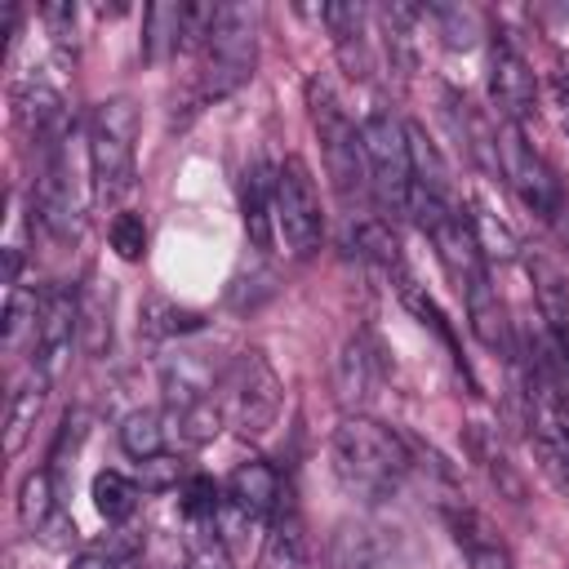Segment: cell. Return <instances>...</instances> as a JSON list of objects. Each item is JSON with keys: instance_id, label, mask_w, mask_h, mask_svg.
<instances>
[{"instance_id": "cell-12", "label": "cell", "mask_w": 569, "mask_h": 569, "mask_svg": "<svg viewBox=\"0 0 569 569\" xmlns=\"http://www.w3.org/2000/svg\"><path fill=\"white\" fill-rule=\"evenodd\" d=\"M489 98L498 107V120L525 124L538 111V80L529 62L511 49V40H493L489 49Z\"/></svg>"}, {"instance_id": "cell-9", "label": "cell", "mask_w": 569, "mask_h": 569, "mask_svg": "<svg viewBox=\"0 0 569 569\" xmlns=\"http://www.w3.org/2000/svg\"><path fill=\"white\" fill-rule=\"evenodd\" d=\"M31 213L53 240H71L80 227L76 200H71V178H67V156L58 147H36V182H31Z\"/></svg>"}, {"instance_id": "cell-14", "label": "cell", "mask_w": 569, "mask_h": 569, "mask_svg": "<svg viewBox=\"0 0 569 569\" xmlns=\"http://www.w3.org/2000/svg\"><path fill=\"white\" fill-rule=\"evenodd\" d=\"M262 569H311V542H307V520L298 507V493L284 485L271 520H267V542H262Z\"/></svg>"}, {"instance_id": "cell-17", "label": "cell", "mask_w": 569, "mask_h": 569, "mask_svg": "<svg viewBox=\"0 0 569 569\" xmlns=\"http://www.w3.org/2000/svg\"><path fill=\"white\" fill-rule=\"evenodd\" d=\"M240 218L253 249L276 244V169H267L262 160H253L240 173Z\"/></svg>"}, {"instance_id": "cell-1", "label": "cell", "mask_w": 569, "mask_h": 569, "mask_svg": "<svg viewBox=\"0 0 569 569\" xmlns=\"http://www.w3.org/2000/svg\"><path fill=\"white\" fill-rule=\"evenodd\" d=\"M329 458H333V476L338 485L360 498V502H382L391 498L413 458L405 449V440L382 427L378 418H365V413H347L338 427H333V440H329Z\"/></svg>"}, {"instance_id": "cell-13", "label": "cell", "mask_w": 569, "mask_h": 569, "mask_svg": "<svg viewBox=\"0 0 569 569\" xmlns=\"http://www.w3.org/2000/svg\"><path fill=\"white\" fill-rule=\"evenodd\" d=\"M284 493V480L267 462H240L222 485V516L236 525H267L276 502Z\"/></svg>"}, {"instance_id": "cell-15", "label": "cell", "mask_w": 569, "mask_h": 569, "mask_svg": "<svg viewBox=\"0 0 569 569\" xmlns=\"http://www.w3.org/2000/svg\"><path fill=\"white\" fill-rule=\"evenodd\" d=\"M333 378H338V396H342V405H369L373 396H378V387H382V378H387V365H382V347L369 338V333H351L347 342H342V351H338V369H333Z\"/></svg>"}, {"instance_id": "cell-35", "label": "cell", "mask_w": 569, "mask_h": 569, "mask_svg": "<svg viewBox=\"0 0 569 569\" xmlns=\"http://www.w3.org/2000/svg\"><path fill=\"white\" fill-rule=\"evenodd\" d=\"M556 98H560V120H565V129H569V80H565V76H556Z\"/></svg>"}, {"instance_id": "cell-20", "label": "cell", "mask_w": 569, "mask_h": 569, "mask_svg": "<svg viewBox=\"0 0 569 569\" xmlns=\"http://www.w3.org/2000/svg\"><path fill=\"white\" fill-rule=\"evenodd\" d=\"M316 18L333 31L338 62L347 76H369V44H365V9L360 4H320Z\"/></svg>"}, {"instance_id": "cell-29", "label": "cell", "mask_w": 569, "mask_h": 569, "mask_svg": "<svg viewBox=\"0 0 569 569\" xmlns=\"http://www.w3.org/2000/svg\"><path fill=\"white\" fill-rule=\"evenodd\" d=\"M80 333H84V347H89L93 356L111 342V298H102V293H80Z\"/></svg>"}, {"instance_id": "cell-37", "label": "cell", "mask_w": 569, "mask_h": 569, "mask_svg": "<svg viewBox=\"0 0 569 569\" xmlns=\"http://www.w3.org/2000/svg\"><path fill=\"white\" fill-rule=\"evenodd\" d=\"M560 240H565V249H569V218H560Z\"/></svg>"}, {"instance_id": "cell-18", "label": "cell", "mask_w": 569, "mask_h": 569, "mask_svg": "<svg viewBox=\"0 0 569 569\" xmlns=\"http://www.w3.org/2000/svg\"><path fill=\"white\" fill-rule=\"evenodd\" d=\"M18 520H22L36 538H44V542H58V533L71 529V520L62 516V498H58V489H53V471H31V476L22 480V489H18ZM71 533H76V529H71Z\"/></svg>"}, {"instance_id": "cell-30", "label": "cell", "mask_w": 569, "mask_h": 569, "mask_svg": "<svg viewBox=\"0 0 569 569\" xmlns=\"http://www.w3.org/2000/svg\"><path fill=\"white\" fill-rule=\"evenodd\" d=\"M111 249L124 258V262H138L142 258V249H147V222H142V213H116L111 218Z\"/></svg>"}, {"instance_id": "cell-24", "label": "cell", "mask_w": 569, "mask_h": 569, "mask_svg": "<svg viewBox=\"0 0 569 569\" xmlns=\"http://www.w3.org/2000/svg\"><path fill=\"white\" fill-rule=\"evenodd\" d=\"M164 436H169V427H164V418H160L156 409H133V413H124V422H120V449H124L129 458H138V462L164 453Z\"/></svg>"}, {"instance_id": "cell-36", "label": "cell", "mask_w": 569, "mask_h": 569, "mask_svg": "<svg viewBox=\"0 0 569 569\" xmlns=\"http://www.w3.org/2000/svg\"><path fill=\"white\" fill-rule=\"evenodd\" d=\"M551 338H556V351H560V360L569 365V329H556Z\"/></svg>"}, {"instance_id": "cell-32", "label": "cell", "mask_w": 569, "mask_h": 569, "mask_svg": "<svg viewBox=\"0 0 569 569\" xmlns=\"http://www.w3.org/2000/svg\"><path fill=\"white\" fill-rule=\"evenodd\" d=\"M71 569H133V547H120V542H111V547H84L71 560Z\"/></svg>"}, {"instance_id": "cell-10", "label": "cell", "mask_w": 569, "mask_h": 569, "mask_svg": "<svg viewBox=\"0 0 569 569\" xmlns=\"http://www.w3.org/2000/svg\"><path fill=\"white\" fill-rule=\"evenodd\" d=\"M427 240L436 244V258H440L445 276L458 284V293L476 289L480 280H489V267H485L489 258H485V244H480V236H476L471 213H462V209L440 213V218L427 227Z\"/></svg>"}, {"instance_id": "cell-23", "label": "cell", "mask_w": 569, "mask_h": 569, "mask_svg": "<svg viewBox=\"0 0 569 569\" xmlns=\"http://www.w3.org/2000/svg\"><path fill=\"white\" fill-rule=\"evenodd\" d=\"M187 9L191 4H151L142 13V53L151 62H164L187 44Z\"/></svg>"}, {"instance_id": "cell-28", "label": "cell", "mask_w": 569, "mask_h": 569, "mask_svg": "<svg viewBox=\"0 0 569 569\" xmlns=\"http://www.w3.org/2000/svg\"><path fill=\"white\" fill-rule=\"evenodd\" d=\"M36 316H40V298L27 293L22 284L9 289V298H4V347H9V351H18L22 342L31 347V338H36Z\"/></svg>"}, {"instance_id": "cell-31", "label": "cell", "mask_w": 569, "mask_h": 569, "mask_svg": "<svg viewBox=\"0 0 569 569\" xmlns=\"http://www.w3.org/2000/svg\"><path fill=\"white\" fill-rule=\"evenodd\" d=\"M138 480H142V489H173V485H182V462L173 453H156V458L138 462Z\"/></svg>"}, {"instance_id": "cell-34", "label": "cell", "mask_w": 569, "mask_h": 569, "mask_svg": "<svg viewBox=\"0 0 569 569\" xmlns=\"http://www.w3.org/2000/svg\"><path fill=\"white\" fill-rule=\"evenodd\" d=\"M551 413H556V422H560V431H565V440H569V391H556V396H551Z\"/></svg>"}, {"instance_id": "cell-3", "label": "cell", "mask_w": 569, "mask_h": 569, "mask_svg": "<svg viewBox=\"0 0 569 569\" xmlns=\"http://www.w3.org/2000/svg\"><path fill=\"white\" fill-rule=\"evenodd\" d=\"M258 67V9L249 4H218L213 27L200 44V93L231 98L253 80Z\"/></svg>"}, {"instance_id": "cell-2", "label": "cell", "mask_w": 569, "mask_h": 569, "mask_svg": "<svg viewBox=\"0 0 569 569\" xmlns=\"http://www.w3.org/2000/svg\"><path fill=\"white\" fill-rule=\"evenodd\" d=\"M89 173L93 200L120 204L138 182V111L129 98H107L89 111Z\"/></svg>"}, {"instance_id": "cell-5", "label": "cell", "mask_w": 569, "mask_h": 569, "mask_svg": "<svg viewBox=\"0 0 569 569\" xmlns=\"http://www.w3.org/2000/svg\"><path fill=\"white\" fill-rule=\"evenodd\" d=\"M360 147L369 169V191L387 213H409L413 196V160H409V124H400L391 111H369L360 120Z\"/></svg>"}, {"instance_id": "cell-21", "label": "cell", "mask_w": 569, "mask_h": 569, "mask_svg": "<svg viewBox=\"0 0 569 569\" xmlns=\"http://www.w3.org/2000/svg\"><path fill=\"white\" fill-rule=\"evenodd\" d=\"M49 373H40V369H27V378L9 391V413H4V449L9 453H18L22 445H27V436H31V427H36V418H40V409H44V396H49Z\"/></svg>"}, {"instance_id": "cell-8", "label": "cell", "mask_w": 569, "mask_h": 569, "mask_svg": "<svg viewBox=\"0 0 569 569\" xmlns=\"http://www.w3.org/2000/svg\"><path fill=\"white\" fill-rule=\"evenodd\" d=\"M325 218H320V196L298 156H289L276 169V240H284L289 258H311L320 249Z\"/></svg>"}, {"instance_id": "cell-16", "label": "cell", "mask_w": 569, "mask_h": 569, "mask_svg": "<svg viewBox=\"0 0 569 569\" xmlns=\"http://www.w3.org/2000/svg\"><path fill=\"white\" fill-rule=\"evenodd\" d=\"M445 520H449V529H453V538H458V547H462V556H467V569H511V551H507V542L489 529V520L480 516V511H471L462 498L458 502H445Z\"/></svg>"}, {"instance_id": "cell-4", "label": "cell", "mask_w": 569, "mask_h": 569, "mask_svg": "<svg viewBox=\"0 0 569 569\" xmlns=\"http://www.w3.org/2000/svg\"><path fill=\"white\" fill-rule=\"evenodd\" d=\"M307 116H311V129L320 138V156H325V169L333 178V191L342 196L347 209L360 204L369 196V169H365L360 124L342 111V102L320 80H307Z\"/></svg>"}, {"instance_id": "cell-6", "label": "cell", "mask_w": 569, "mask_h": 569, "mask_svg": "<svg viewBox=\"0 0 569 569\" xmlns=\"http://www.w3.org/2000/svg\"><path fill=\"white\" fill-rule=\"evenodd\" d=\"M222 396H218V409H222V422L236 427L240 436H262L276 413H280V373L271 369V360L249 347L240 351L222 378H218Z\"/></svg>"}, {"instance_id": "cell-7", "label": "cell", "mask_w": 569, "mask_h": 569, "mask_svg": "<svg viewBox=\"0 0 569 569\" xmlns=\"http://www.w3.org/2000/svg\"><path fill=\"white\" fill-rule=\"evenodd\" d=\"M493 151H498V169H502L507 187L516 191V200H520L533 218L560 222V218H565V187H560L556 169L547 164V156H542L533 142H525L520 124L498 120V129H493Z\"/></svg>"}, {"instance_id": "cell-11", "label": "cell", "mask_w": 569, "mask_h": 569, "mask_svg": "<svg viewBox=\"0 0 569 569\" xmlns=\"http://www.w3.org/2000/svg\"><path fill=\"white\" fill-rule=\"evenodd\" d=\"M80 333V293L67 284H53L40 293V316H36V338H31V369L58 373L62 360L71 356V342Z\"/></svg>"}, {"instance_id": "cell-25", "label": "cell", "mask_w": 569, "mask_h": 569, "mask_svg": "<svg viewBox=\"0 0 569 569\" xmlns=\"http://www.w3.org/2000/svg\"><path fill=\"white\" fill-rule=\"evenodd\" d=\"M93 507H98V516L107 520V525H120V520H129L133 516V507H138V480H129L124 471H98L93 476Z\"/></svg>"}, {"instance_id": "cell-27", "label": "cell", "mask_w": 569, "mask_h": 569, "mask_svg": "<svg viewBox=\"0 0 569 569\" xmlns=\"http://www.w3.org/2000/svg\"><path fill=\"white\" fill-rule=\"evenodd\" d=\"M187 569H231V551L218 533V520L187 525Z\"/></svg>"}, {"instance_id": "cell-26", "label": "cell", "mask_w": 569, "mask_h": 569, "mask_svg": "<svg viewBox=\"0 0 569 569\" xmlns=\"http://www.w3.org/2000/svg\"><path fill=\"white\" fill-rule=\"evenodd\" d=\"M467 449H471V458L480 462V471L507 493V498H516L520 502V476L511 471V462H507V453H502V445H498V436H489L485 427H471V436H467Z\"/></svg>"}, {"instance_id": "cell-22", "label": "cell", "mask_w": 569, "mask_h": 569, "mask_svg": "<svg viewBox=\"0 0 569 569\" xmlns=\"http://www.w3.org/2000/svg\"><path fill=\"white\" fill-rule=\"evenodd\" d=\"M525 271L533 280V298H538V311L547 320V329H569V280L556 262H547L542 253H529L525 258Z\"/></svg>"}, {"instance_id": "cell-19", "label": "cell", "mask_w": 569, "mask_h": 569, "mask_svg": "<svg viewBox=\"0 0 569 569\" xmlns=\"http://www.w3.org/2000/svg\"><path fill=\"white\" fill-rule=\"evenodd\" d=\"M462 302H467V320H471V333L489 347V351H498V356H516V338H511V320H507V307H502V298H498V289L489 284V280H480L476 289H467L462 293Z\"/></svg>"}, {"instance_id": "cell-33", "label": "cell", "mask_w": 569, "mask_h": 569, "mask_svg": "<svg viewBox=\"0 0 569 569\" xmlns=\"http://www.w3.org/2000/svg\"><path fill=\"white\" fill-rule=\"evenodd\" d=\"M431 13L445 22V31H449L445 40H449L453 49H458V44H462V49L476 44V18H471L467 9H431Z\"/></svg>"}]
</instances>
